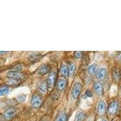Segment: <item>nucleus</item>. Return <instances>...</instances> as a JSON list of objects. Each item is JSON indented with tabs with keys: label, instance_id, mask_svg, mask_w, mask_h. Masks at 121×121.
<instances>
[{
	"label": "nucleus",
	"instance_id": "5701e85b",
	"mask_svg": "<svg viewBox=\"0 0 121 121\" xmlns=\"http://www.w3.org/2000/svg\"><path fill=\"white\" fill-rule=\"evenodd\" d=\"M82 55H83V52L81 51H78V52H75L74 53V56L75 58H81L82 56Z\"/></svg>",
	"mask_w": 121,
	"mask_h": 121
},
{
	"label": "nucleus",
	"instance_id": "393cba45",
	"mask_svg": "<svg viewBox=\"0 0 121 121\" xmlns=\"http://www.w3.org/2000/svg\"><path fill=\"white\" fill-rule=\"evenodd\" d=\"M107 121V120H105V119H103V120H102V121Z\"/></svg>",
	"mask_w": 121,
	"mask_h": 121
},
{
	"label": "nucleus",
	"instance_id": "f257e3e1",
	"mask_svg": "<svg viewBox=\"0 0 121 121\" xmlns=\"http://www.w3.org/2000/svg\"><path fill=\"white\" fill-rule=\"evenodd\" d=\"M82 90V85L80 83L76 82L74 84L72 88V95L74 99H77Z\"/></svg>",
	"mask_w": 121,
	"mask_h": 121
},
{
	"label": "nucleus",
	"instance_id": "f3484780",
	"mask_svg": "<svg viewBox=\"0 0 121 121\" xmlns=\"http://www.w3.org/2000/svg\"><path fill=\"white\" fill-rule=\"evenodd\" d=\"M7 84H8V85H18L19 84H20V81H19V80L15 79L10 78L7 81Z\"/></svg>",
	"mask_w": 121,
	"mask_h": 121
},
{
	"label": "nucleus",
	"instance_id": "6e6552de",
	"mask_svg": "<svg viewBox=\"0 0 121 121\" xmlns=\"http://www.w3.org/2000/svg\"><path fill=\"white\" fill-rule=\"evenodd\" d=\"M106 112L105 103L103 100H100L99 102L98 107V112L99 116H103Z\"/></svg>",
	"mask_w": 121,
	"mask_h": 121
},
{
	"label": "nucleus",
	"instance_id": "f03ea898",
	"mask_svg": "<svg viewBox=\"0 0 121 121\" xmlns=\"http://www.w3.org/2000/svg\"><path fill=\"white\" fill-rule=\"evenodd\" d=\"M32 105L34 108H39L42 105L43 100L40 96L38 95H34L32 98Z\"/></svg>",
	"mask_w": 121,
	"mask_h": 121
},
{
	"label": "nucleus",
	"instance_id": "2eb2a0df",
	"mask_svg": "<svg viewBox=\"0 0 121 121\" xmlns=\"http://www.w3.org/2000/svg\"><path fill=\"white\" fill-rule=\"evenodd\" d=\"M97 68H98V66H97V65L96 64H93L91 65L88 67V69H87L88 73L90 74H95L97 72Z\"/></svg>",
	"mask_w": 121,
	"mask_h": 121
},
{
	"label": "nucleus",
	"instance_id": "aec40b11",
	"mask_svg": "<svg viewBox=\"0 0 121 121\" xmlns=\"http://www.w3.org/2000/svg\"><path fill=\"white\" fill-rule=\"evenodd\" d=\"M22 69V67H21V65L20 64H18L15 65L12 68V71L11 72H19L20 70Z\"/></svg>",
	"mask_w": 121,
	"mask_h": 121
},
{
	"label": "nucleus",
	"instance_id": "f8f14e48",
	"mask_svg": "<svg viewBox=\"0 0 121 121\" xmlns=\"http://www.w3.org/2000/svg\"><path fill=\"white\" fill-rule=\"evenodd\" d=\"M67 84V81L66 79H60L58 81V84H57L58 88L59 90H63L65 88V87H66Z\"/></svg>",
	"mask_w": 121,
	"mask_h": 121
},
{
	"label": "nucleus",
	"instance_id": "a878e982",
	"mask_svg": "<svg viewBox=\"0 0 121 121\" xmlns=\"http://www.w3.org/2000/svg\"></svg>",
	"mask_w": 121,
	"mask_h": 121
},
{
	"label": "nucleus",
	"instance_id": "a211bd4d",
	"mask_svg": "<svg viewBox=\"0 0 121 121\" xmlns=\"http://www.w3.org/2000/svg\"><path fill=\"white\" fill-rule=\"evenodd\" d=\"M9 91V87L6 85H2L0 88V95H6Z\"/></svg>",
	"mask_w": 121,
	"mask_h": 121
},
{
	"label": "nucleus",
	"instance_id": "4468645a",
	"mask_svg": "<svg viewBox=\"0 0 121 121\" xmlns=\"http://www.w3.org/2000/svg\"><path fill=\"white\" fill-rule=\"evenodd\" d=\"M60 73L61 75L64 77H67L68 76V74H69V70L68 67L66 65H62L60 69Z\"/></svg>",
	"mask_w": 121,
	"mask_h": 121
},
{
	"label": "nucleus",
	"instance_id": "39448f33",
	"mask_svg": "<svg viewBox=\"0 0 121 121\" xmlns=\"http://www.w3.org/2000/svg\"><path fill=\"white\" fill-rule=\"evenodd\" d=\"M16 113H17V112H16V110L15 108H10L8 109L7 110H6L4 114V119H11L15 116Z\"/></svg>",
	"mask_w": 121,
	"mask_h": 121
},
{
	"label": "nucleus",
	"instance_id": "4be33fe9",
	"mask_svg": "<svg viewBox=\"0 0 121 121\" xmlns=\"http://www.w3.org/2000/svg\"><path fill=\"white\" fill-rule=\"evenodd\" d=\"M113 76L115 78V79L119 80L121 76V73L119 70H114L113 72Z\"/></svg>",
	"mask_w": 121,
	"mask_h": 121
},
{
	"label": "nucleus",
	"instance_id": "412c9836",
	"mask_svg": "<svg viewBox=\"0 0 121 121\" xmlns=\"http://www.w3.org/2000/svg\"><path fill=\"white\" fill-rule=\"evenodd\" d=\"M86 118V114L84 113H80L77 117V121H84Z\"/></svg>",
	"mask_w": 121,
	"mask_h": 121
},
{
	"label": "nucleus",
	"instance_id": "b1692460",
	"mask_svg": "<svg viewBox=\"0 0 121 121\" xmlns=\"http://www.w3.org/2000/svg\"><path fill=\"white\" fill-rule=\"evenodd\" d=\"M85 95H86V96L88 97L92 96V93H91V91L90 90H87L85 91Z\"/></svg>",
	"mask_w": 121,
	"mask_h": 121
},
{
	"label": "nucleus",
	"instance_id": "6ab92c4d",
	"mask_svg": "<svg viewBox=\"0 0 121 121\" xmlns=\"http://www.w3.org/2000/svg\"><path fill=\"white\" fill-rule=\"evenodd\" d=\"M75 65L73 64H70L69 65V74L71 76H73L75 72Z\"/></svg>",
	"mask_w": 121,
	"mask_h": 121
},
{
	"label": "nucleus",
	"instance_id": "20e7f679",
	"mask_svg": "<svg viewBox=\"0 0 121 121\" xmlns=\"http://www.w3.org/2000/svg\"><path fill=\"white\" fill-rule=\"evenodd\" d=\"M118 109V102L116 100H114L110 103L108 108V113L110 115H114L117 112Z\"/></svg>",
	"mask_w": 121,
	"mask_h": 121
},
{
	"label": "nucleus",
	"instance_id": "9d476101",
	"mask_svg": "<svg viewBox=\"0 0 121 121\" xmlns=\"http://www.w3.org/2000/svg\"><path fill=\"white\" fill-rule=\"evenodd\" d=\"M94 90L96 93L99 95H101L103 94L104 88L103 85L100 82H96L94 85Z\"/></svg>",
	"mask_w": 121,
	"mask_h": 121
},
{
	"label": "nucleus",
	"instance_id": "1a4fd4ad",
	"mask_svg": "<svg viewBox=\"0 0 121 121\" xmlns=\"http://www.w3.org/2000/svg\"><path fill=\"white\" fill-rule=\"evenodd\" d=\"M107 76V70L105 68H100L96 72V76L99 79H104Z\"/></svg>",
	"mask_w": 121,
	"mask_h": 121
},
{
	"label": "nucleus",
	"instance_id": "9b49d317",
	"mask_svg": "<svg viewBox=\"0 0 121 121\" xmlns=\"http://www.w3.org/2000/svg\"><path fill=\"white\" fill-rule=\"evenodd\" d=\"M48 84H47V83L46 82H40V84H39V91L41 93H46L47 91V90H48Z\"/></svg>",
	"mask_w": 121,
	"mask_h": 121
},
{
	"label": "nucleus",
	"instance_id": "423d86ee",
	"mask_svg": "<svg viewBox=\"0 0 121 121\" xmlns=\"http://www.w3.org/2000/svg\"><path fill=\"white\" fill-rule=\"evenodd\" d=\"M56 74L55 72L50 73L48 78H47V84H48V87L52 88L55 85V81H56Z\"/></svg>",
	"mask_w": 121,
	"mask_h": 121
},
{
	"label": "nucleus",
	"instance_id": "0eeeda50",
	"mask_svg": "<svg viewBox=\"0 0 121 121\" xmlns=\"http://www.w3.org/2000/svg\"><path fill=\"white\" fill-rule=\"evenodd\" d=\"M50 70V66L48 64H44L42 65L38 69V74L40 75H44V74H47L48 73V72Z\"/></svg>",
	"mask_w": 121,
	"mask_h": 121
},
{
	"label": "nucleus",
	"instance_id": "dca6fc26",
	"mask_svg": "<svg viewBox=\"0 0 121 121\" xmlns=\"http://www.w3.org/2000/svg\"><path fill=\"white\" fill-rule=\"evenodd\" d=\"M41 55L39 53H33L32 55H31L29 56V59L30 61H32V62H34V61H36V60L39 59V58H41Z\"/></svg>",
	"mask_w": 121,
	"mask_h": 121
},
{
	"label": "nucleus",
	"instance_id": "ddd939ff",
	"mask_svg": "<svg viewBox=\"0 0 121 121\" xmlns=\"http://www.w3.org/2000/svg\"><path fill=\"white\" fill-rule=\"evenodd\" d=\"M67 116L65 112L62 111L58 114L57 117L56 119V121H67Z\"/></svg>",
	"mask_w": 121,
	"mask_h": 121
},
{
	"label": "nucleus",
	"instance_id": "7ed1b4c3",
	"mask_svg": "<svg viewBox=\"0 0 121 121\" xmlns=\"http://www.w3.org/2000/svg\"><path fill=\"white\" fill-rule=\"evenodd\" d=\"M7 77L12 79H15L21 80L24 79L25 78V74L23 73H19V72H10L7 74Z\"/></svg>",
	"mask_w": 121,
	"mask_h": 121
}]
</instances>
